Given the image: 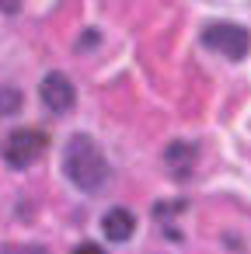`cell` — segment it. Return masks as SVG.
Masks as SVG:
<instances>
[{
  "label": "cell",
  "instance_id": "cell-1",
  "mask_svg": "<svg viewBox=\"0 0 251 254\" xmlns=\"http://www.w3.org/2000/svg\"><path fill=\"white\" fill-rule=\"evenodd\" d=\"M63 174H67L81 191L94 195V191H101V188L108 185V174H112V171H108V160H105L101 146H98L91 136L77 132V136L67 139V150H63Z\"/></svg>",
  "mask_w": 251,
  "mask_h": 254
},
{
  "label": "cell",
  "instance_id": "cell-2",
  "mask_svg": "<svg viewBox=\"0 0 251 254\" xmlns=\"http://www.w3.org/2000/svg\"><path fill=\"white\" fill-rule=\"evenodd\" d=\"M46 146H49V136H46L42 129L25 126V129H14V132L4 136V143H0V153H4L7 167L25 171V167H32V164L46 153Z\"/></svg>",
  "mask_w": 251,
  "mask_h": 254
},
{
  "label": "cell",
  "instance_id": "cell-3",
  "mask_svg": "<svg viewBox=\"0 0 251 254\" xmlns=\"http://www.w3.org/2000/svg\"><path fill=\"white\" fill-rule=\"evenodd\" d=\"M202 46L237 63V60H244V56L251 53V32H248V28H241V25L216 21V25H209V28L202 32Z\"/></svg>",
  "mask_w": 251,
  "mask_h": 254
},
{
  "label": "cell",
  "instance_id": "cell-4",
  "mask_svg": "<svg viewBox=\"0 0 251 254\" xmlns=\"http://www.w3.org/2000/svg\"><path fill=\"white\" fill-rule=\"evenodd\" d=\"M39 98H42V105H46L53 115H67V112L77 105V91H74L70 77L60 73V70H53V73L42 77V84H39Z\"/></svg>",
  "mask_w": 251,
  "mask_h": 254
},
{
  "label": "cell",
  "instance_id": "cell-5",
  "mask_svg": "<svg viewBox=\"0 0 251 254\" xmlns=\"http://www.w3.org/2000/svg\"><path fill=\"white\" fill-rule=\"evenodd\" d=\"M133 230H136V216H133L129 209H122V205H115V209H108V212L101 216V233H105V240H112V244H126V240L133 237Z\"/></svg>",
  "mask_w": 251,
  "mask_h": 254
},
{
  "label": "cell",
  "instance_id": "cell-6",
  "mask_svg": "<svg viewBox=\"0 0 251 254\" xmlns=\"http://www.w3.org/2000/svg\"><path fill=\"white\" fill-rule=\"evenodd\" d=\"M164 164H167V171H171L174 178L188 174V171H192V164H195V146H192V143L174 139V143L164 150Z\"/></svg>",
  "mask_w": 251,
  "mask_h": 254
},
{
  "label": "cell",
  "instance_id": "cell-7",
  "mask_svg": "<svg viewBox=\"0 0 251 254\" xmlns=\"http://www.w3.org/2000/svg\"><path fill=\"white\" fill-rule=\"evenodd\" d=\"M21 108V91L18 87H0V119H7Z\"/></svg>",
  "mask_w": 251,
  "mask_h": 254
},
{
  "label": "cell",
  "instance_id": "cell-8",
  "mask_svg": "<svg viewBox=\"0 0 251 254\" xmlns=\"http://www.w3.org/2000/svg\"><path fill=\"white\" fill-rule=\"evenodd\" d=\"M94 42H98V32H94V28H87V32L81 35V46H77V49H81V53H87V49H94Z\"/></svg>",
  "mask_w": 251,
  "mask_h": 254
},
{
  "label": "cell",
  "instance_id": "cell-9",
  "mask_svg": "<svg viewBox=\"0 0 251 254\" xmlns=\"http://www.w3.org/2000/svg\"><path fill=\"white\" fill-rule=\"evenodd\" d=\"M74 254H105V251H101L98 244H91V240H87V244H81V247H77Z\"/></svg>",
  "mask_w": 251,
  "mask_h": 254
},
{
  "label": "cell",
  "instance_id": "cell-10",
  "mask_svg": "<svg viewBox=\"0 0 251 254\" xmlns=\"http://www.w3.org/2000/svg\"><path fill=\"white\" fill-rule=\"evenodd\" d=\"M0 11H4V14H18L21 4H18V0H14V4H0Z\"/></svg>",
  "mask_w": 251,
  "mask_h": 254
}]
</instances>
